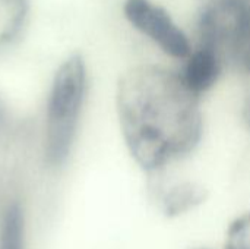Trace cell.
<instances>
[{"instance_id":"cell-9","label":"cell","mask_w":250,"mask_h":249,"mask_svg":"<svg viewBox=\"0 0 250 249\" xmlns=\"http://www.w3.org/2000/svg\"><path fill=\"white\" fill-rule=\"evenodd\" d=\"M226 249H250V213L231 223L227 232Z\"/></svg>"},{"instance_id":"cell-7","label":"cell","mask_w":250,"mask_h":249,"mask_svg":"<svg viewBox=\"0 0 250 249\" xmlns=\"http://www.w3.org/2000/svg\"><path fill=\"white\" fill-rule=\"evenodd\" d=\"M205 200V191L193 183H182L171 188L163 200L164 211L168 216H177L192 210Z\"/></svg>"},{"instance_id":"cell-8","label":"cell","mask_w":250,"mask_h":249,"mask_svg":"<svg viewBox=\"0 0 250 249\" xmlns=\"http://www.w3.org/2000/svg\"><path fill=\"white\" fill-rule=\"evenodd\" d=\"M0 249H23V220L18 205L7 208L0 233Z\"/></svg>"},{"instance_id":"cell-10","label":"cell","mask_w":250,"mask_h":249,"mask_svg":"<svg viewBox=\"0 0 250 249\" xmlns=\"http://www.w3.org/2000/svg\"><path fill=\"white\" fill-rule=\"evenodd\" d=\"M237 59L240 60V63L250 72V38L246 41V44L242 47V50L239 51Z\"/></svg>"},{"instance_id":"cell-11","label":"cell","mask_w":250,"mask_h":249,"mask_svg":"<svg viewBox=\"0 0 250 249\" xmlns=\"http://www.w3.org/2000/svg\"><path fill=\"white\" fill-rule=\"evenodd\" d=\"M245 119H246V122L249 123L250 126V95L248 101H246V106H245Z\"/></svg>"},{"instance_id":"cell-6","label":"cell","mask_w":250,"mask_h":249,"mask_svg":"<svg viewBox=\"0 0 250 249\" xmlns=\"http://www.w3.org/2000/svg\"><path fill=\"white\" fill-rule=\"evenodd\" d=\"M28 13V0H0V50L21 32Z\"/></svg>"},{"instance_id":"cell-2","label":"cell","mask_w":250,"mask_h":249,"mask_svg":"<svg viewBox=\"0 0 250 249\" xmlns=\"http://www.w3.org/2000/svg\"><path fill=\"white\" fill-rule=\"evenodd\" d=\"M86 90V68L81 54L69 56L57 69L47 104L45 157L62 164L70 151Z\"/></svg>"},{"instance_id":"cell-4","label":"cell","mask_w":250,"mask_h":249,"mask_svg":"<svg viewBox=\"0 0 250 249\" xmlns=\"http://www.w3.org/2000/svg\"><path fill=\"white\" fill-rule=\"evenodd\" d=\"M123 10L127 21L167 54L179 59L190 54L188 37L163 7L149 0H126Z\"/></svg>"},{"instance_id":"cell-3","label":"cell","mask_w":250,"mask_h":249,"mask_svg":"<svg viewBox=\"0 0 250 249\" xmlns=\"http://www.w3.org/2000/svg\"><path fill=\"white\" fill-rule=\"evenodd\" d=\"M201 45L237 57L250 38L249 0H212L199 21Z\"/></svg>"},{"instance_id":"cell-5","label":"cell","mask_w":250,"mask_h":249,"mask_svg":"<svg viewBox=\"0 0 250 249\" xmlns=\"http://www.w3.org/2000/svg\"><path fill=\"white\" fill-rule=\"evenodd\" d=\"M220 70L221 56L211 48L199 45L198 50L188 56V62L180 76L188 88L199 95L215 84Z\"/></svg>"},{"instance_id":"cell-1","label":"cell","mask_w":250,"mask_h":249,"mask_svg":"<svg viewBox=\"0 0 250 249\" xmlns=\"http://www.w3.org/2000/svg\"><path fill=\"white\" fill-rule=\"evenodd\" d=\"M117 114L126 145L145 170H158L189 154L201 139L198 95L180 73L138 66L117 84Z\"/></svg>"},{"instance_id":"cell-12","label":"cell","mask_w":250,"mask_h":249,"mask_svg":"<svg viewBox=\"0 0 250 249\" xmlns=\"http://www.w3.org/2000/svg\"><path fill=\"white\" fill-rule=\"evenodd\" d=\"M4 120H6V116H4V109H3V106L0 104V131L3 129V126H4Z\"/></svg>"}]
</instances>
